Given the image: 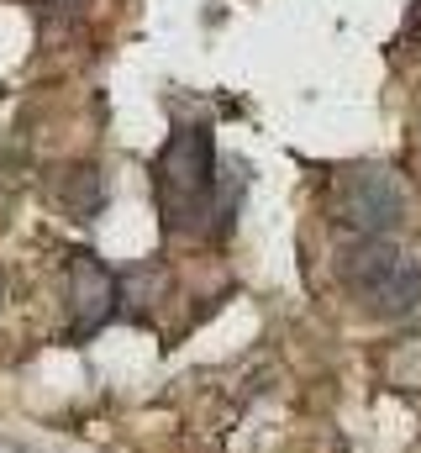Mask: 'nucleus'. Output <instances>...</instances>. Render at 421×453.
Here are the masks:
<instances>
[{
	"instance_id": "obj_3",
	"label": "nucleus",
	"mask_w": 421,
	"mask_h": 453,
	"mask_svg": "<svg viewBox=\"0 0 421 453\" xmlns=\"http://www.w3.org/2000/svg\"><path fill=\"white\" fill-rule=\"evenodd\" d=\"M411 211V190L390 164H348L326 180V217L348 237H390Z\"/></svg>"
},
{
	"instance_id": "obj_5",
	"label": "nucleus",
	"mask_w": 421,
	"mask_h": 453,
	"mask_svg": "<svg viewBox=\"0 0 421 453\" xmlns=\"http://www.w3.org/2000/svg\"><path fill=\"white\" fill-rule=\"evenodd\" d=\"M379 374H385V385H395L406 395H421V333H406V338L390 342L379 353Z\"/></svg>"
},
{
	"instance_id": "obj_1",
	"label": "nucleus",
	"mask_w": 421,
	"mask_h": 453,
	"mask_svg": "<svg viewBox=\"0 0 421 453\" xmlns=\"http://www.w3.org/2000/svg\"><path fill=\"white\" fill-rule=\"evenodd\" d=\"M153 190L164 222L185 237H206L216 226V142L206 127H180L158 164H153Z\"/></svg>"
},
{
	"instance_id": "obj_2",
	"label": "nucleus",
	"mask_w": 421,
	"mask_h": 453,
	"mask_svg": "<svg viewBox=\"0 0 421 453\" xmlns=\"http://www.w3.org/2000/svg\"><path fill=\"white\" fill-rule=\"evenodd\" d=\"M337 274L358 311L379 322H406L421 311V264L390 237H353L337 258Z\"/></svg>"
},
{
	"instance_id": "obj_6",
	"label": "nucleus",
	"mask_w": 421,
	"mask_h": 453,
	"mask_svg": "<svg viewBox=\"0 0 421 453\" xmlns=\"http://www.w3.org/2000/svg\"><path fill=\"white\" fill-rule=\"evenodd\" d=\"M58 201L74 222H90L96 206H101V169H69L58 180Z\"/></svg>"
},
{
	"instance_id": "obj_4",
	"label": "nucleus",
	"mask_w": 421,
	"mask_h": 453,
	"mask_svg": "<svg viewBox=\"0 0 421 453\" xmlns=\"http://www.w3.org/2000/svg\"><path fill=\"white\" fill-rule=\"evenodd\" d=\"M116 274L105 269L90 248L64 253V306H69V338L85 342L96 338L105 322L116 317Z\"/></svg>"
},
{
	"instance_id": "obj_8",
	"label": "nucleus",
	"mask_w": 421,
	"mask_h": 453,
	"mask_svg": "<svg viewBox=\"0 0 421 453\" xmlns=\"http://www.w3.org/2000/svg\"><path fill=\"white\" fill-rule=\"evenodd\" d=\"M53 5H64V11H85V0H53Z\"/></svg>"
},
{
	"instance_id": "obj_9",
	"label": "nucleus",
	"mask_w": 421,
	"mask_h": 453,
	"mask_svg": "<svg viewBox=\"0 0 421 453\" xmlns=\"http://www.w3.org/2000/svg\"><path fill=\"white\" fill-rule=\"evenodd\" d=\"M0 301H5V285H0Z\"/></svg>"
},
{
	"instance_id": "obj_7",
	"label": "nucleus",
	"mask_w": 421,
	"mask_h": 453,
	"mask_svg": "<svg viewBox=\"0 0 421 453\" xmlns=\"http://www.w3.org/2000/svg\"><path fill=\"white\" fill-rule=\"evenodd\" d=\"M406 42H417L421 48V5L411 11V21H406Z\"/></svg>"
}]
</instances>
